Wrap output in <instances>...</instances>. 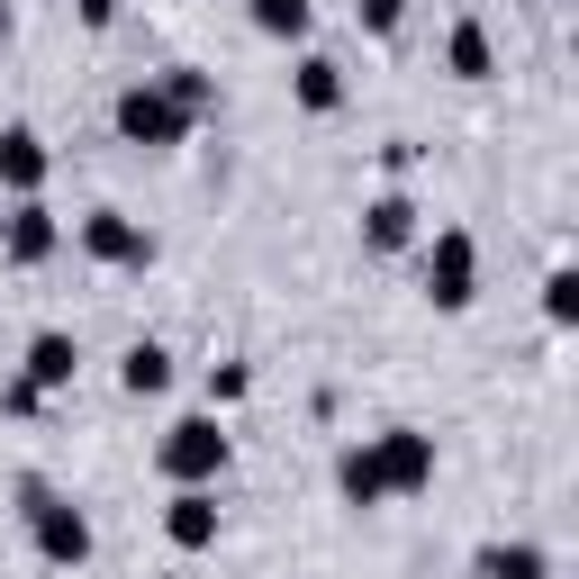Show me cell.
Returning <instances> with one entry per match:
<instances>
[{
	"label": "cell",
	"instance_id": "2",
	"mask_svg": "<svg viewBox=\"0 0 579 579\" xmlns=\"http://www.w3.org/2000/svg\"><path fill=\"white\" fill-rule=\"evenodd\" d=\"M72 372V344L63 335H37V381H63Z\"/></svg>",
	"mask_w": 579,
	"mask_h": 579
},
{
	"label": "cell",
	"instance_id": "1",
	"mask_svg": "<svg viewBox=\"0 0 579 579\" xmlns=\"http://www.w3.org/2000/svg\"><path fill=\"white\" fill-rule=\"evenodd\" d=\"M217 462V425H181V444H173V471H208Z\"/></svg>",
	"mask_w": 579,
	"mask_h": 579
},
{
	"label": "cell",
	"instance_id": "4",
	"mask_svg": "<svg viewBox=\"0 0 579 579\" xmlns=\"http://www.w3.org/2000/svg\"><path fill=\"white\" fill-rule=\"evenodd\" d=\"M254 19H263V28H300L308 0H254Z\"/></svg>",
	"mask_w": 579,
	"mask_h": 579
},
{
	"label": "cell",
	"instance_id": "5",
	"mask_svg": "<svg viewBox=\"0 0 579 579\" xmlns=\"http://www.w3.org/2000/svg\"><path fill=\"white\" fill-rule=\"evenodd\" d=\"M173 534H181V543H199V534H208V498H181V517H173Z\"/></svg>",
	"mask_w": 579,
	"mask_h": 579
},
{
	"label": "cell",
	"instance_id": "3",
	"mask_svg": "<svg viewBox=\"0 0 579 579\" xmlns=\"http://www.w3.org/2000/svg\"><path fill=\"white\" fill-rule=\"evenodd\" d=\"M127 390H164V353H155V344L127 353Z\"/></svg>",
	"mask_w": 579,
	"mask_h": 579
}]
</instances>
